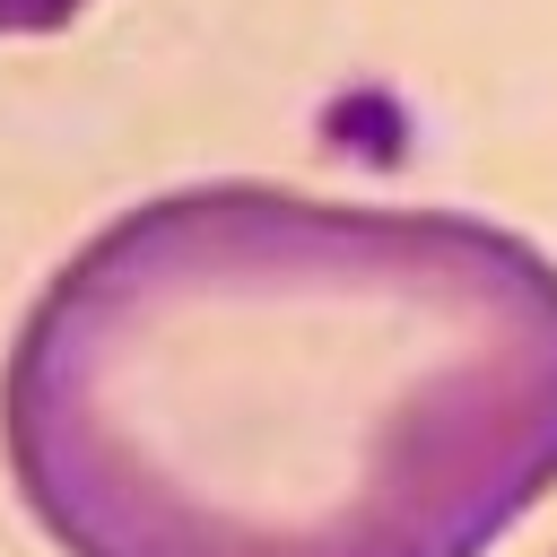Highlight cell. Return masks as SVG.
Listing matches in <instances>:
<instances>
[{
  "label": "cell",
  "instance_id": "obj_2",
  "mask_svg": "<svg viewBox=\"0 0 557 557\" xmlns=\"http://www.w3.org/2000/svg\"><path fill=\"white\" fill-rule=\"evenodd\" d=\"M87 0H0V35H52V26H70Z\"/></svg>",
  "mask_w": 557,
  "mask_h": 557
},
{
  "label": "cell",
  "instance_id": "obj_1",
  "mask_svg": "<svg viewBox=\"0 0 557 557\" xmlns=\"http://www.w3.org/2000/svg\"><path fill=\"white\" fill-rule=\"evenodd\" d=\"M0 444L61 557H487L557 487V261L470 209L191 183L44 278Z\"/></svg>",
  "mask_w": 557,
  "mask_h": 557
}]
</instances>
